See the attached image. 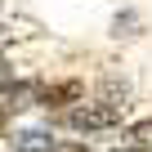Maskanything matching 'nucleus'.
<instances>
[{
  "label": "nucleus",
  "mask_w": 152,
  "mask_h": 152,
  "mask_svg": "<svg viewBox=\"0 0 152 152\" xmlns=\"http://www.w3.org/2000/svg\"><path fill=\"white\" fill-rule=\"evenodd\" d=\"M121 121V112L116 107H107V103H81V107H72L67 112V125L72 130H107V125H116Z\"/></svg>",
  "instance_id": "1"
},
{
  "label": "nucleus",
  "mask_w": 152,
  "mask_h": 152,
  "mask_svg": "<svg viewBox=\"0 0 152 152\" xmlns=\"http://www.w3.org/2000/svg\"><path fill=\"white\" fill-rule=\"evenodd\" d=\"M40 90H45L40 81H14V85L5 90V94H9L5 112H9V107H14V112H23V107H36V103H40Z\"/></svg>",
  "instance_id": "2"
},
{
  "label": "nucleus",
  "mask_w": 152,
  "mask_h": 152,
  "mask_svg": "<svg viewBox=\"0 0 152 152\" xmlns=\"http://www.w3.org/2000/svg\"><path fill=\"white\" fill-rule=\"evenodd\" d=\"M14 152H54V134L31 125V130H18L14 134Z\"/></svg>",
  "instance_id": "3"
},
{
  "label": "nucleus",
  "mask_w": 152,
  "mask_h": 152,
  "mask_svg": "<svg viewBox=\"0 0 152 152\" xmlns=\"http://www.w3.org/2000/svg\"><path fill=\"white\" fill-rule=\"evenodd\" d=\"M85 90H81V81H63V85H45L40 90V103L45 107H67V103H76Z\"/></svg>",
  "instance_id": "4"
},
{
  "label": "nucleus",
  "mask_w": 152,
  "mask_h": 152,
  "mask_svg": "<svg viewBox=\"0 0 152 152\" xmlns=\"http://www.w3.org/2000/svg\"><path fill=\"white\" fill-rule=\"evenodd\" d=\"M139 27H143V18H139L134 9H125V14H116V23H112V36H139Z\"/></svg>",
  "instance_id": "5"
},
{
  "label": "nucleus",
  "mask_w": 152,
  "mask_h": 152,
  "mask_svg": "<svg viewBox=\"0 0 152 152\" xmlns=\"http://www.w3.org/2000/svg\"><path fill=\"white\" fill-rule=\"evenodd\" d=\"M130 139H134V148H139V152H152V121L130 125Z\"/></svg>",
  "instance_id": "6"
},
{
  "label": "nucleus",
  "mask_w": 152,
  "mask_h": 152,
  "mask_svg": "<svg viewBox=\"0 0 152 152\" xmlns=\"http://www.w3.org/2000/svg\"><path fill=\"white\" fill-rule=\"evenodd\" d=\"M9 85H14V67L0 58V90H9Z\"/></svg>",
  "instance_id": "7"
},
{
  "label": "nucleus",
  "mask_w": 152,
  "mask_h": 152,
  "mask_svg": "<svg viewBox=\"0 0 152 152\" xmlns=\"http://www.w3.org/2000/svg\"><path fill=\"white\" fill-rule=\"evenodd\" d=\"M54 152H90L85 143H54Z\"/></svg>",
  "instance_id": "8"
},
{
  "label": "nucleus",
  "mask_w": 152,
  "mask_h": 152,
  "mask_svg": "<svg viewBox=\"0 0 152 152\" xmlns=\"http://www.w3.org/2000/svg\"><path fill=\"white\" fill-rule=\"evenodd\" d=\"M5 125H9V112H5V103H0V139H5Z\"/></svg>",
  "instance_id": "9"
},
{
  "label": "nucleus",
  "mask_w": 152,
  "mask_h": 152,
  "mask_svg": "<svg viewBox=\"0 0 152 152\" xmlns=\"http://www.w3.org/2000/svg\"><path fill=\"white\" fill-rule=\"evenodd\" d=\"M125 152H130V148H125ZM134 152H139V148H134Z\"/></svg>",
  "instance_id": "10"
}]
</instances>
